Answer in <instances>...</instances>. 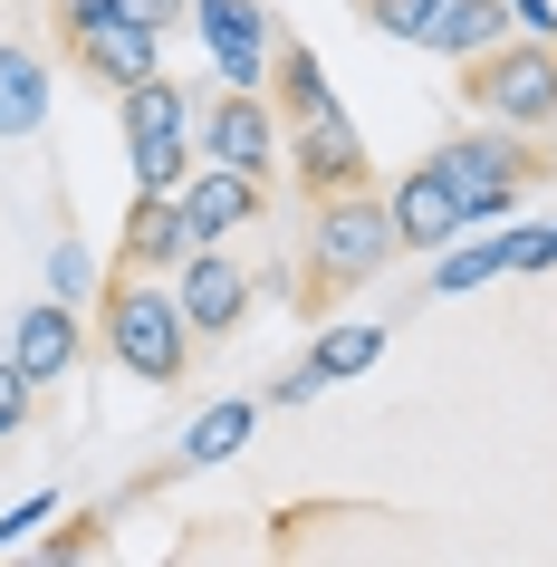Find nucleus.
<instances>
[{"label":"nucleus","mask_w":557,"mask_h":567,"mask_svg":"<svg viewBox=\"0 0 557 567\" xmlns=\"http://www.w3.org/2000/svg\"><path fill=\"white\" fill-rule=\"evenodd\" d=\"M96 289H106L96 250H87V240H59V250H49V299H68V308H96Z\"/></svg>","instance_id":"obj_20"},{"label":"nucleus","mask_w":557,"mask_h":567,"mask_svg":"<svg viewBox=\"0 0 557 567\" xmlns=\"http://www.w3.org/2000/svg\"><path fill=\"white\" fill-rule=\"evenodd\" d=\"M116 125H125L135 193H183V174H193V87L183 78H145V87L116 96Z\"/></svg>","instance_id":"obj_4"},{"label":"nucleus","mask_w":557,"mask_h":567,"mask_svg":"<svg viewBox=\"0 0 557 567\" xmlns=\"http://www.w3.org/2000/svg\"><path fill=\"white\" fill-rule=\"evenodd\" d=\"M193 164L269 174L279 164V106H269V87H221L212 106H193Z\"/></svg>","instance_id":"obj_6"},{"label":"nucleus","mask_w":557,"mask_h":567,"mask_svg":"<svg viewBox=\"0 0 557 567\" xmlns=\"http://www.w3.org/2000/svg\"><path fill=\"white\" fill-rule=\"evenodd\" d=\"M39 125H49V59L0 39V145H30Z\"/></svg>","instance_id":"obj_16"},{"label":"nucleus","mask_w":557,"mask_h":567,"mask_svg":"<svg viewBox=\"0 0 557 567\" xmlns=\"http://www.w3.org/2000/svg\"><path fill=\"white\" fill-rule=\"evenodd\" d=\"M384 212H394V240H404L413 260H433V250H452V240H462V193H452V174H442L433 154L384 183Z\"/></svg>","instance_id":"obj_10"},{"label":"nucleus","mask_w":557,"mask_h":567,"mask_svg":"<svg viewBox=\"0 0 557 567\" xmlns=\"http://www.w3.org/2000/svg\"><path fill=\"white\" fill-rule=\"evenodd\" d=\"M499 39H519V30H509V0H433L423 49L462 68V59H481V49H499Z\"/></svg>","instance_id":"obj_17"},{"label":"nucleus","mask_w":557,"mask_h":567,"mask_svg":"<svg viewBox=\"0 0 557 567\" xmlns=\"http://www.w3.org/2000/svg\"><path fill=\"white\" fill-rule=\"evenodd\" d=\"M355 20H365V30H384V39H413V49H423V30H433V0H355Z\"/></svg>","instance_id":"obj_21"},{"label":"nucleus","mask_w":557,"mask_h":567,"mask_svg":"<svg viewBox=\"0 0 557 567\" xmlns=\"http://www.w3.org/2000/svg\"><path fill=\"white\" fill-rule=\"evenodd\" d=\"M87 347H96V328H87V308H68V299H30V308H20V328H10V365H20L39 394L68 385Z\"/></svg>","instance_id":"obj_11"},{"label":"nucleus","mask_w":557,"mask_h":567,"mask_svg":"<svg viewBox=\"0 0 557 567\" xmlns=\"http://www.w3.org/2000/svg\"><path fill=\"white\" fill-rule=\"evenodd\" d=\"M491 279H509V240H452V250H433V299H462V289H491Z\"/></svg>","instance_id":"obj_19"},{"label":"nucleus","mask_w":557,"mask_h":567,"mask_svg":"<svg viewBox=\"0 0 557 567\" xmlns=\"http://www.w3.org/2000/svg\"><path fill=\"white\" fill-rule=\"evenodd\" d=\"M68 39V59L87 68L106 96H125V87H145V78H164V39L154 30H135L125 10H106V20H87V30H59Z\"/></svg>","instance_id":"obj_13"},{"label":"nucleus","mask_w":557,"mask_h":567,"mask_svg":"<svg viewBox=\"0 0 557 567\" xmlns=\"http://www.w3.org/2000/svg\"><path fill=\"white\" fill-rule=\"evenodd\" d=\"M509 30L519 39H557V0H509Z\"/></svg>","instance_id":"obj_27"},{"label":"nucleus","mask_w":557,"mask_h":567,"mask_svg":"<svg viewBox=\"0 0 557 567\" xmlns=\"http://www.w3.org/2000/svg\"><path fill=\"white\" fill-rule=\"evenodd\" d=\"M49 519H59V491H30L20 509H0V548H20V538H30V529H49Z\"/></svg>","instance_id":"obj_23"},{"label":"nucleus","mask_w":557,"mask_h":567,"mask_svg":"<svg viewBox=\"0 0 557 567\" xmlns=\"http://www.w3.org/2000/svg\"><path fill=\"white\" fill-rule=\"evenodd\" d=\"M116 10L135 20V30H154V39L174 30V20H193V0H116Z\"/></svg>","instance_id":"obj_25"},{"label":"nucleus","mask_w":557,"mask_h":567,"mask_svg":"<svg viewBox=\"0 0 557 567\" xmlns=\"http://www.w3.org/2000/svg\"><path fill=\"white\" fill-rule=\"evenodd\" d=\"M193 231H183V203L174 193H135L125 203V231H116V269H154V279H174Z\"/></svg>","instance_id":"obj_14"},{"label":"nucleus","mask_w":557,"mask_h":567,"mask_svg":"<svg viewBox=\"0 0 557 567\" xmlns=\"http://www.w3.org/2000/svg\"><path fill=\"white\" fill-rule=\"evenodd\" d=\"M250 433H260V394H221V404H203V414L183 423V472H221L231 452H250Z\"/></svg>","instance_id":"obj_15"},{"label":"nucleus","mask_w":557,"mask_h":567,"mask_svg":"<svg viewBox=\"0 0 557 567\" xmlns=\"http://www.w3.org/2000/svg\"><path fill=\"white\" fill-rule=\"evenodd\" d=\"M96 529H106V519H96V509H78V529H59V538H49V558H96V548H106Z\"/></svg>","instance_id":"obj_26"},{"label":"nucleus","mask_w":557,"mask_h":567,"mask_svg":"<svg viewBox=\"0 0 557 567\" xmlns=\"http://www.w3.org/2000/svg\"><path fill=\"white\" fill-rule=\"evenodd\" d=\"M174 203H183L193 250H221L231 231H250V221L269 212V174H240V164H193Z\"/></svg>","instance_id":"obj_8"},{"label":"nucleus","mask_w":557,"mask_h":567,"mask_svg":"<svg viewBox=\"0 0 557 567\" xmlns=\"http://www.w3.org/2000/svg\"><path fill=\"white\" fill-rule=\"evenodd\" d=\"M49 10H59V30H87V20H106L116 0H49Z\"/></svg>","instance_id":"obj_29"},{"label":"nucleus","mask_w":557,"mask_h":567,"mask_svg":"<svg viewBox=\"0 0 557 567\" xmlns=\"http://www.w3.org/2000/svg\"><path fill=\"white\" fill-rule=\"evenodd\" d=\"M96 347H106V365L116 375H135V385H183L193 375V318H183L174 279H154V269H116L106 289H96Z\"/></svg>","instance_id":"obj_1"},{"label":"nucleus","mask_w":557,"mask_h":567,"mask_svg":"<svg viewBox=\"0 0 557 567\" xmlns=\"http://www.w3.org/2000/svg\"><path fill=\"white\" fill-rule=\"evenodd\" d=\"M442 174H452V193H528V183L548 174V154H538V135H519V125H462L452 145L433 154Z\"/></svg>","instance_id":"obj_7"},{"label":"nucleus","mask_w":557,"mask_h":567,"mask_svg":"<svg viewBox=\"0 0 557 567\" xmlns=\"http://www.w3.org/2000/svg\"><path fill=\"white\" fill-rule=\"evenodd\" d=\"M384 260H404V240H394V212H384L375 183H355V193H318L308 203V299H347L365 279H384Z\"/></svg>","instance_id":"obj_2"},{"label":"nucleus","mask_w":557,"mask_h":567,"mask_svg":"<svg viewBox=\"0 0 557 567\" xmlns=\"http://www.w3.org/2000/svg\"><path fill=\"white\" fill-rule=\"evenodd\" d=\"M30 414H39V385H30V375H20L10 357H0V443H10V433H20Z\"/></svg>","instance_id":"obj_22"},{"label":"nucleus","mask_w":557,"mask_h":567,"mask_svg":"<svg viewBox=\"0 0 557 567\" xmlns=\"http://www.w3.org/2000/svg\"><path fill=\"white\" fill-rule=\"evenodd\" d=\"M279 154L298 164V193L318 203V193H355V183H375V164H365V135L347 125V106L337 96H308V106H279Z\"/></svg>","instance_id":"obj_5"},{"label":"nucleus","mask_w":557,"mask_h":567,"mask_svg":"<svg viewBox=\"0 0 557 567\" xmlns=\"http://www.w3.org/2000/svg\"><path fill=\"white\" fill-rule=\"evenodd\" d=\"M193 30L212 49V78L221 87H269V49H279V20L260 0H193Z\"/></svg>","instance_id":"obj_9"},{"label":"nucleus","mask_w":557,"mask_h":567,"mask_svg":"<svg viewBox=\"0 0 557 567\" xmlns=\"http://www.w3.org/2000/svg\"><path fill=\"white\" fill-rule=\"evenodd\" d=\"M462 106L519 135H548L557 116V39H499L481 59H462Z\"/></svg>","instance_id":"obj_3"},{"label":"nucleus","mask_w":557,"mask_h":567,"mask_svg":"<svg viewBox=\"0 0 557 567\" xmlns=\"http://www.w3.org/2000/svg\"><path fill=\"white\" fill-rule=\"evenodd\" d=\"M174 299H183V318H193V337H231L240 318H250V299H260V289H250V269L231 260V240H221V250H183V269H174Z\"/></svg>","instance_id":"obj_12"},{"label":"nucleus","mask_w":557,"mask_h":567,"mask_svg":"<svg viewBox=\"0 0 557 567\" xmlns=\"http://www.w3.org/2000/svg\"><path fill=\"white\" fill-rule=\"evenodd\" d=\"M509 240V269H557V221L548 231H499Z\"/></svg>","instance_id":"obj_24"},{"label":"nucleus","mask_w":557,"mask_h":567,"mask_svg":"<svg viewBox=\"0 0 557 567\" xmlns=\"http://www.w3.org/2000/svg\"><path fill=\"white\" fill-rule=\"evenodd\" d=\"M308 394H327V385H318V375H308V365H289V375L269 385V404H308Z\"/></svg>","instance_id":"obj_28"},{"label":"nucleus","mask_w":557,"mask_h":567,"mask_svg":"<svg viewBox=\"0 0 557 567\" xmlns=\"http://www.w3.org/2000/svg\"><path fill=\"white\" fill-rule=\"evenodd\" d=\"M365 365H384V328L375 318H327V328L308 337V375H318V385H347V375H365Z\"/></svg>","instance_id":"obj_18"}]
</instances>
